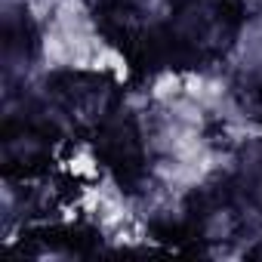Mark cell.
<instances>
[{
    "instance_id": "7a4b0ae2",
    "label": "cell",
    "mask_w": 262,
    "mask_h": 262,
    "mask_svg": "<svg viewBox=\"0 0 262 262\" xmlns=\"http://www.w3.org/2000/svg\"><path fill=\"white\" fill-rule=\"evenodd\" d=\"M114 83L105 74L65 71L47 83V108L59 129H96L114 114Z\"/></svg>"
},
{
    "instance_id": "6da1fadb",
    "label": "cell",
    "mask_w": 262,
    "mask_h": 262,
    "mask_svg": "<svg viewBox=\"0 0 262 262\" xmlns=\"http://www.w3.org/2000/svg\"><path fill=\"white\" fill-rule=\"evenodd\" d=\"M237 13L231 0H176L164 31L167 65L176 68H204L222 59L237 34Z\"/></svg>"
},
{
    "instance_id": "3957f363",
    "label": "cell",
    "mask_w": 262,
    "mask_h": 262,
    "mask_svg": "<svg viewBox=\"0 0 262 262\" xmlns=\"http://www.w3.org/2000/svg\"><path fill=\"white\" fill-rule=\"evenodd\" d=\"M96 155L120 185H136L145 176V142L129 114L114 111L96 129Z\"/></svg>"
},
{
    "instance_id": "277c9868",
    "label": "cell",
    "mask_w": 262,
    "mask_h": 262,
    "mask_svg": "<svg viewBox=\"0 0 262 262\" xmlns=\"http://www.w3.org/2000/svg\"><path fill=\"white\" fill-rule=\"evenodd\" d=\"M228 188H231L234 201L241 204V210L262 216V145L244 148Z\"/></svg>"
}]
</instances>
